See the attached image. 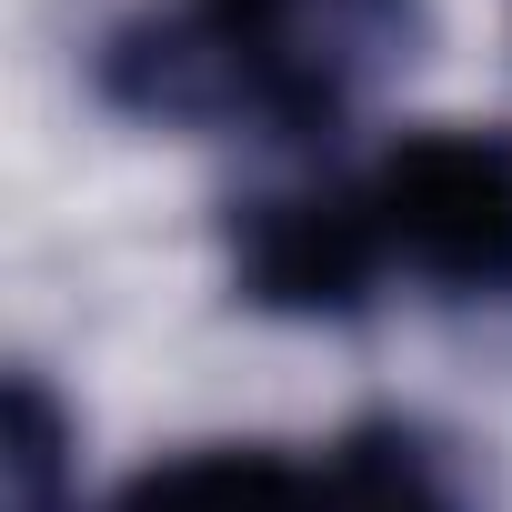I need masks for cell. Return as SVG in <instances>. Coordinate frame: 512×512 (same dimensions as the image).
<instances>
[{
    "label": "cell",
    "instance_id": "6da1fadb",
    "mask_svg": "<svg viewBox=\"0 0 512 512\" xmlns=\"http://www.w3.org/2000/svg\"><path fill=\"white\" fill-rule=\"evenodd\" d=\"M221 262L251 312L282 322L382 302L512 322V121H422L362 161L251 191L221 221Z\"/></svg>",
    "mask_w": 512,
    "mask_h": 512
},
{
    "label": "cell",
    "instance_id": "7a4b0ae2",
    "mask_svg": "<svg viewBox=\"0 0 512 512\" xmlns=\"http://www.w3.org/2000/svg\"><path fill=\"white\" fill-rule=\"evenodd\" d=\"M422 51V0H131L101 31L91 81L141 131H342Z\"/></svg>",
    "mask_w": 512,
    "mask_h": 512
},
{
    "label": "cell",
    "instance_id": "3957f363",
    "mask_svg": "<svg viewBox=\"0 0 512 512\" xmlns=\"http://www.w3.org/2000/svg\"><path fill=\"white\" fill-rule=\"evenodd\" d=\"M111 512H482L432 422H342L322 442H201L111 492Z\"/></svg>",
    "mask_w": 512,
    "mask_h": 512
},
{
    "label": "cell",
    "instance_id": "277c9868",
    "mask_svg": "<svg viewBox=\"0 0 512 512\" xmlns=\"http://www.w3.org/2000/svg\"><path fill=\"white\" fill-rule=\"evenodd\" d=\"M61 482H71V422H61L41 372H11V402H0V502L61 512Z\"/></svg>",
    "mask_w": 512,
    "mask_h": 512
}]
</instances>
